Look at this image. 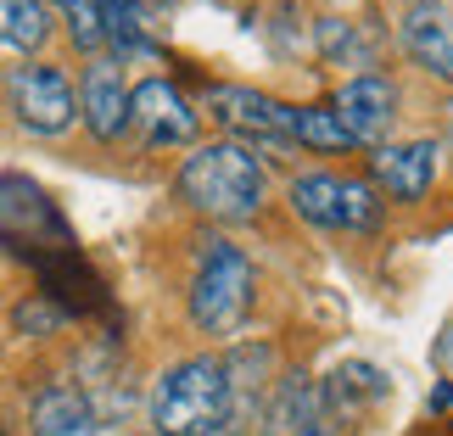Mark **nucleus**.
<instances>
[{
    "instance_id": "nucleus-1",
    "label": "nucleus",
    "mask_w": 453,
    "mask_h": 436,
    "mask_svg": "<svg viewBox=\"0 0 453 436\" xmlns=\"http://www.w3.org/2000/svg\"><path fill=\"white\" fill-rule=\"evenodd\" d=\"M235 380L219 353L180 358L151 386V431L157 436H224L235 425Z\"/></svg>"
},
{
    "instance_id": "nucleus-2",
    "label": "nucleus",
    "mask_w": 453,
    "mask_h": 436,
    "mask_svg": "<svg viewBox=\"0 0 453 436\" xmlns=\"http://www.w3.org/2000/svg\"><path fill=\"white\" fill-rule=\"evenodd\" d=\"M180 196L196 207V213L219 218V224H247L264 207V163L241 146V141H207L180 163Z\"/></svg>"
},
{
    "instance_id": "nucleus-3",
    "label": "nucleus",
    "mask_w": 453,
    "mask_h": 436,
    "mask_svg": "<svg viewBox=\"0 0 453 436\" xmlns=\"http://www.w3.org/2000/svg\"><path fill=\"white\" fill-rule=\"evenodd\" d=\"M252 291H257L252 257L224 235L202 241L196 274H190V325L202 336H235L252 313Z\"/></svg>"
},
{
    "instance_id": "nucleus-4",
    "label": "nucleus",
    "mask_w": 453,
    "mask_h": 436,
    "mask_svg": "<svg viewBox=\"0 0 453 436\" xmlns=\"http://www.w3.org/2000/svg\"><path fill=\"white\" fill-rule=\"evenodd\" d=\"M0 96H6V112L17 118V129L45 134V141L50 134H67L79 124V90H73V79H67L57 62H17V67H6Z\"/></svg>"
},
{
    "instance_id": "nucleus-5",
    "label": "nucleus",
    "mask_w": 453,
    "mask_h": 436,
    "mask_svg": "<svg viewBox=\"0 0 453 436\" xmlns=\"http://www.w3.org/2000/svg\"><path fill=\"white\" fill-rule=\"evenodd\" d=\"M291 207L319 230H375L380 218L375 185L347 180V173H303V180H291Z\"/></svg>"
},
{
    "instance_id": "nucleus-6",
    "label": "nucleus",
    "mask_w": 453,
    "mask_h": 436,
    "mask_svg": "<svg viewBox=\"0 0 453 436\" xmlns=\"http://www.w3.org/2000/svg\"><path fill=\"white\" fill-rule=\"evenodd\" d=\"M397 84L387 73H353L336 90V112L342 118V129L353 134V146H387V134L397 124Z\"/></svg>"
},
{
    "instance_id": "nucleus-7",
    "label": "nucleus",
    "mask_w": 453,
    "mask_h": 436,
    "mask_svg": "<svg viewBox=\"0 0 453 436\" xmlns=\"http://www.w3.org/2000/svg\"><path fill=\"white\" fill-rule=\"evenodd\" d=\"M129 124L146 134V146H185V141H196L202 118H196V107L180 96V84H168V79H141V84L129 90Z\"/></svg>"
},
{
    "instance_id": "nucleus-8",
    "label": "nucleus",
    "mask_w": 453,
    "mask_h": 436,
    "mask_svg": "<svg viewBox=\"0 0 453 436\" xmlns=\"http://www.w3.org/2000/svg\"><path fill=\"white\" fill-rule=\"evenodd\" d=\"M264 436H342V420L330 414L319 380L280 375L264 403Z\"/></svg>"
},
{
    "instance_id": "nucleus-9",
    "label": "nucleus",
    "mask_w": 453,
    "mask_h": 436,
    "mask_svg": "<svg viewBox=\"0 0 453 436\" xmlns=\"http://www.w3.org/2000/svg\"><path fill=\"white\" fill-rule=\"evenodd\" d=\"M79 124L96 134L101 146H112L129 129V79L118 57H90L79 79Z\"/></svg>"
},
{
    "instance_id": "nucleus-10",
    "label": "nucleus",
    "mask_w": 453,
    "mask_h": 436,
    "mask_svg": "<svg viewBox=\"0 0 453 436\" xmlns=\"http://www.w3.org/2000/svg\"><path fill=\"white\" fill-rule=\"evenodd\" d=\"M207 112L252 141H291V107L252 90V84H207Z\"/></svg>"
},
{
    "instance_id": "nucleus-11",
    "label": "nucleus",
    "mask_w": 453,
    "mask_h": 436,
    "mask_svg": "<svg viewBox=\"0 0 453 436\" xmlns=\"http://www.w3.org/2000/svg\"><path fill=\"white\" fill-rule=\"evenodd\" d=\"M397 45L414 67H426L431 79L453 84V11L442 0H426V6H409L397 17Z\"/></svg>"
},
{
    "instance_id": "nucleus-12",
    "label": "nucleus",
    "mask_w": 453,
    "mask_h": 436,
    "mask_svg": "<svg viewBox=\"0 0 453 436\" xmlns=\"http://www.w3.org/2000/svg\"><path fill=\"white\" fill-rule=\"evenodd\" d=\"M370 173L392 202H420L437 180V146L431 141H387L370 151Z\"/></svg>"
},
{
    "instance_id": "nucleus-13",
    "label": "nucleus",
    "mask_w": 453,
    "mask_h": 436,
    "mask_svg": "<svg viewBox=\"0 0 453 436\" xmlns=\"http://www.w3.org/2000/svg\"><path fill=\"white\" fill-rule=\"evenodd\" d=\"M28 436H101V414L79 386H45L28 409Z\"/></svg>"
},
{
    "instance_id": "nucleus-14",
    "label": "nucleus",
    "mask_w": 453,
    "mask_h": 436,
    "mask_svg": "<svg viewBox=\"0 0 453 436\" xmlns=\"http://www.w3.org/2000/svg\"><path fill=\"white\" fill-rule=\"evenodd\" d=\"M96 17H101V45H112L118 62L151 57V23L141 0H96Z\"/></svg>"
},
{
    "instance_id": "nucleus-15",
    "label": "nucleus",
    "mask_w": 453,
    "mask_h": 436,
    "mask_svg": "<svg viewBox=\"0 0 453 436\" xmlns=\"http://www.w3.org/2000/svg\"><path fill=\"white\" fill-rule=\"evenodd\" d=\"M50 40V6L45 0H0V50L34 57Z\"/></svg>"
},
{
    "instance_id": "nucleus-16",
    "label": "nucleus",
    "mask_w": 453,
    "mask_h": 436,
    "mask_svg": "<svg viewBox=\"0 0 453 436\" xmlns=\"http://www.w3.org/2000/svg\"><path fill=\"white\" fill-rule=\"evenodd\" d=\"M291 141L308 146V151H358L353 134L342 129V118L330 107H297L291 112Z\"/></svg>"
},
{
    "instance_id": "nucleus-17",
    "label": "nucleus",
    "mask_w": 453,
    "mask_h": 436,
    "mask_svg": "<svg viewBox=\"0 0 453 436\" xmlns=\"http://www.w3.org/2000/svg\"><path fill=\"white\" fill-rule=\"evenodd\" d=\"M319 57L342 62V67H370V45L358 40V28L347 17H325L319 23Z\"/></svg>"
},
{
    "instance_id": "nucleus-18",
    "label": "nucleus",
    "mask_w": 453,
    "mask_h": 436,
    "mask_svg": "<svg viewBox=\"0 0 453 436\" xmlns=\"http://www.w3.org/2000/svg\"><path fill=\"white\" fill-rule=\"evenodd\" d=\"M62 17H67V34H73L79 50H101V17H96V0H50Z\"/></svg>"
},
{
    "instance_id": "nucleus-19",
    "label": "nucleus",
    "mask_w": 453,
    "mask_h": 436,
    "mask_svg": "<svg viewBox=\"0 0 453 436\" xmlns=\"http://www.w3.org/2000/svg\"><path fill=\"white\" fill-rule=\"evenodd\" d=\"M409 6H426V0H409Z\"/></svg>"
},
{
    "instance_id": "nucleus-20",
    "label": "nucleus",
    "mask_w": 453,
    "mask_h": 436,
    "mask_svg": "<svg viewBox=\"0 0 453 436\" xmlns=\"http://www.w3.org/2000/svg\"><path fill=\"white\" fill-rule=\"evenodd\" d=\"M141 436H157V431H141Z\"/></svg>"
}]
</instances>
